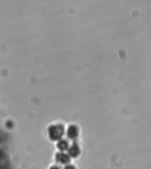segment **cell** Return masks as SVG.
Masks as SVG:
<instances>
[{
  "label": "cell",
  "instance_id": "1",
  "mask_svg": "<svg viewBox=\"0 0 151 169\" xmlns=\"http://www.w3.org/2000/svg\"><path fill=\"white\" fill-rule=\"evenodd\" d=\"M67 169H73V168H72V167H68V168H67Z\"/></svg>",
  "mask_w": 151,
  "mask_h": 169
}]
</instances>
